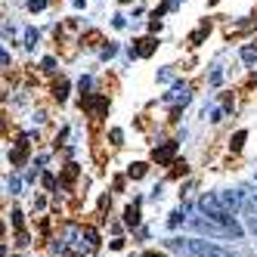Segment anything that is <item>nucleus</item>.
Listing matches in <instances>:
<instances>
[{
    "mask_svg": "<svg viewBox=\"0 0 257 257\" xmlns=\"http://www.w3.org/2000/svg\"><path fill=\"white\" fill-rule=\"evenodd\" d=\"M186 257H235V254L214 242H205V238H186Z\"/></svg>",
    "mask_w": 257,
    "mask_h": 257,
    "instance_id": "nucleus-2",
    "label": "nucleus"
},
{
    "mask_svg": "<svg viewBox=\"0 0 257 257\" xmlns=\"http://www.w3.org/2000/svg\"><path fill=\"white\" fill-rule=\"evenodd\" d=\"M198 208H201V214H208L211 220H217V223L229 226L238 238H242V226H238V220L232 217V211H226L223 205H220V198H217V195H201V198H198Z\"/></svg>",
    "mask_w": 257,
    "mask_h": 257,
    "instance_id": "nucleus-1",
    "label": "nucleus"
},
{
    "mask_svg": "<svg viewBox=\"0 0 257 257\" xmlns=\"http://www.w3.org/2000/svg\"><path fill=\"white\" fill-rule=\"evenodd\" d=\"M47 7V0H31V4H28V10H44Z\"/></svg>",
    "mask_w": 257,
    "mask_h": 257,
    "instance_id": "nucleus-7",
    "label": "nucleus"
},
{
    "mask_svg": "<svg viewBox=\"0 0 257 257\" xmlns=\"http://www.w3.org/2000/svg\"><path fill=\"white\" fill-rule=\"evenodd\" d=\"M180 220H183V214H180V211H174V214H171V226H177Z\"/></svg>",
    "mask_w": 257,
    "mask_h": 257,
    "instance_id": "nucleus-8",
    "label": "nucleus"
},
{
    "mask_svg": "<svg viewBox=\"0 0 257 257\" xmlns=\"http://www.w3.org/2000/svg\"><path fill=\"white\" fill-rule=\"evenodd\" d=\"M220 198V205L232 214H245V201H242V192H232V189H223V192H214Z\"/></svg>",
    "mask_w": 257,
    "mask_h": 257,
    "instance_id": "nucleus-4",
    "label": "nucleus"
},
{
    "mask_svg": "<svg viewBox=\"0 0 257 257\" xmlns=\"http://www.w3.org/2000/svg\"><path fill=\"white\" fill-rule=\"evenodd\" d=\"M248 229H251V235L257 238V217H248Z\"/></svg>",
    "mask_w": 257,
    "mask_h": 257,
    "instance_id": "nucleus-6",
    "label": "nucleus"
},
{
    "mask_svg": "<svg viewBox=\"0 0 257 257\" xmlns=\"http://www.w3.org/2000/svg\"><path fill=\"white\" fill-rule=\"evenodd\" d=\"M192 226H195L198 232H205V235H217V238H238L229 226L217 223V220H211L208 214H205V217H192Z\"/></svg>",
    "mask_w": 257,
    "mask_h": 257,
    "instance_id": "nucleus-3",
    "label": "nucleus"
},
{
    "mask_svg": "<svg viewBox=\"0 0 257 257\" xmlns=\"http://www.w3.org/2000/svg\"><path fill=\"white\" fill-rule=\"evenodd\" d=\"M242 59H245L248 65H251V62H257V50H254V47H245V50H242Z\"/></svg>",
    "mask_w": 257,
    "mask_h": 257,
    "instance_id": "nucleus-5",
    "label": "nucleus"
}]
</instances>
